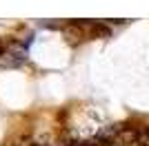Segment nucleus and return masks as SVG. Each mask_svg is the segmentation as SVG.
Returning <instances> with one entry per match:
<instances>
[{
  "label": "nucleus",
  "instance_id": "obj_4",
  "mask_svg": "<svg viewBox=\"0 0 149 146\" xmlns=\"http://www.w3.org/2000/svg\"><path fill=\"white\" fill-rule=\"evenodd\" d=\"M145 137H147V140H149V126L145 128Z\"/></svg>",
  "mask_w": 149,
  "mask_h": 146
},
{
  "label": "nucleus",
  "instance_id": "obj_3",
  "mask_svg": "<svg viewBox=\"0 0 149 146\" xmlns=\"http://www.w3.org/2000/svg\"><path fill=\"white\" fill-rule=\"evenodd\" d=\"M0 55H5V44H2V40H0Z\"/></svg>",
  "mask_w": 149,
  "mask_h": 146
},
{
  "label": "nucleus",
  "instance_id": "obj_2",
  "mask_svg": "<svg viewBox=\"0 0 149 146\" xmlns=\"http://www.w3.org/2000/svg\"><path fill=\"white\" fill-rule=\"evenodd\" d=\"M80 146H96V142H82Z\"/></svg>",
  "mask_w": 149,
  "mask_h": 146
},
{
  "label": "nucleus",
  "instance_id": "obj_5",
  "mask_svg": "<svg viewBox=\"0 0 149 146\" xmlns=\"http://www.w3.org/2000/svg\"><path fill=\"white\" fill-rule=\"evenodd\" d=\"M31 146H40V144H31Z\"/></svg>",
  "mask_w": 149,
  "mask_h": 146
},
{
  "label": "nucleus",
  "instance_id": "obj_1",
  "mask_svg": "<svg viewBox=\"0 0 149 146\" xmlns=\"http://www.w3.org/2000/svg\"><path fill=\"white\" fill-rule=\"evenodd\" d=\"M91 31L96 33V36H102V38H109V27L107 24H102V22H91Z\"/></svg>",
  "mask_w": 149,
  "mask_h": 146
}]
</instances>
